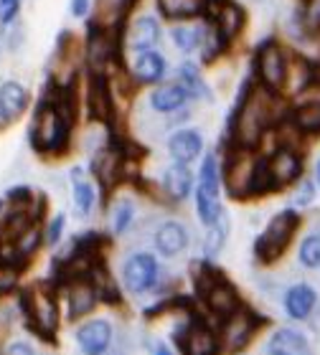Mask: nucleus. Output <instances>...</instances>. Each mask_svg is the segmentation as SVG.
I'll list each match as a JSON object with an SVG mask.
<instances>
[{
	"mask_svg": "<svg viewBox=\"0 0 320 355\" xmlns=\"http://www.w3.org/2000/svg\"><path fill=\"white\" fill-rule=\"evenodd\" d=\"M272 96H275V92L260 87L249 92L246 99H242V110H239L237 119V140L244 150L260 145L269 122L275 119V114H272Z\"/></svg>",
	"mask_w": 320,
	"mask_h": 355,
	"instance_id": "1",
	"label": "nucleus"
},
{
	"mask_svg": "<svg viewBox=\"0 0 320 355\" xmlns=\"http://www.w3.org/2000/svg\"><path fill=\"white\" fill-rule=\"evenodd\" d=\"M69 114L64 112V102H53V99H44L38 104L36 117H33V127H31V140L33 148L41 153H53V150L64 148L69 135Z\"/></svg>",
	"mask_w": 320,
	"mask_h": 355,
	"instance_id": "2",
	"label": "nucleus"
},
{
	"mask_svg": "<svg viewBox=\"0 0 320 355\" xmlns=\"http://www.w3.org/2000/svg\"><path fill=\"white\" fill-rule=\"evenodd\" d=\"M219 193H221V168H219L216 155H206L201 163V173H199V188H196V211L206 226H211L224 214Z\"/></svg>",
	"mask_w": 320,
	"mask_h": 355,
	"instance_id": "3",
	"label": "nucleus"
},
{
	"mask_svg": "<svg viewBox=\"0 0 320 355\" xmlns=\"http://www.w3.org/2000/svg\"><path fill=\"white\" fill-rule=\"evenodd\" d=\"M300 216L295 211H283L277 214L272 221L267 223V229L257 239V257L262 261H275L277 257H283L287 244H290L292 234L298 229Z\"/></svg>",
	"mask_w": 320,
	"mask_h": 355,
	"instance_id": "4",
	"label": "nucleus"
},
{
	"mask_svg": "<svg viewBox=\"0 0 320 355\" xmlns=\"http://www.w3.org/2000/svg\"><path fill=\"white\" fill-rule=\"evenodd\" d=\"M257 74H260L262 87L275 92V94H280L285 84H287V79H290V67H287L285 51L275 38H267L260 46V51H257Z\"/></svg>",
	"mask_w": 320,
	"mask_h": 355,
	"instance_id": "5",
	"label": "nucleus"
},
{
	"mask_svg": "<svg viewBox=\"0 0 320 355\" xmlns=\"http://www.w3.org/2000/svg\"><path fill=\"white\" fill-rule=\"evenodd\" d=\"M21 304L38 333L51 335L59 327V304H56V297H53L51 289L46 287L26 289L21 297Z\"/></svg>",
	"mask_w": 320,
	"mask_h": 355,
	"instance_id": "6",
	"label": "nucleus"
},
{
	"mask_svg": "<svg viewBox=\"0 0 320 355\" xmlns=\"http://www.w3.org/2000/svg\"><path fill=\"white\" fill-rule=\"evenodd\" d=\"M158 261L153 254H133L130 259L125 261L122 266V282H125V287L133 292V295H142V292H148L153 284L158 282Z\"/></svg>",
	"mask_w": 320,
	"mask_h": 355,
	"instance_id": "7",
	"label": "nucleus"
},
{
	"mask_svg": "<svg viewBox=\"0 0 320 355\" xmlns=\"http://www.w3.org/2000/svg\"><path fill=\"white\" fill-rule=\"evenodd\" d=\"M267 173L272 180V188L287 185L292 180H298L303 173V160H300L298 150L283 145L280 150H275V155L267 157Z\"/></svg>",
	"mask_w": 320,
	"mask_h": 355,
	"instance_id": "8",
	"label": "nucleus"
},
{
	"mask_svg": "<svg viewBox=\"0 0 320 355\" xmlns=\"http://www.w3.org/2000/svg\"><path fill=\"white\" fill-rule=\"evenodd\" d=\"M254 168H257V160H249L244 153H239V155L226 160L221 180L226 183L231 196H246V193H252Z\"/></svg>",
	"mask_w": 320,
	"mask_h": 355,
	"instance_id": "9",
	"label": "nucleus"
},
{
	"mask_svg": "<svg viewBox=\"0 0 320 355\" xmlns=\"http://www.w3.org/2000/svg\"><path fill=\"white\" fill-rule=\"evenodd\" d=\"M168 71V61L163 53H158L155 49L148 51H135L133 56V76L135 82L140 84H160Z\"/></svg>",
	"mask_w": 320,
	"mask_h": 355,
	"instance_id": "10",
	"label": "nucleus"
},
{
	"mask_svg": "<svg viewBox=\"0 0 320 355\" xmlns=\"http://www.w3.org/2000/svg\"><path fill=\"white\" fill-rule=\"evenodd\" d=\"M31 102L28 89L21 82H3L0 84V125H10L21 117Z\"/></svg>",
	"mask_w": 320,
	"mask_h": 355,
	"instance_id": "11",
	"label": "nucleus"
},
{
	"mask_svg": "<svg viewBox=\"0 0 320 355\" xmlns=\"http://www.w3.org/2000/svg\"><path fill=\"white\" fill-rule=\"evenodd\" d=\"M112 340V325L107 320H90L76 330V343L84 355H105Z\"/></svg>",
	"mask_w": 320,
	"mask_h": 355,
	"instance_id": "12",
	"label": "nucleus"
},
{
	"mask_svg": "<svg viewBox=\"0 0 320 355\" xmlns=\"http://www.w3.org/2000/svg\"><path fill=\"white\" fill-rule=\"evenodd\" d=\"M160 41V23L155 15H137L130 26H127V46L133 51H148L155 49V44Z\"/></svg>",
	"mask_w": 320,
	"mask_h": 355,
	"instance_id": "13",
	"label": "nucleus"
},
{
	"mask_svg": "<svg viewBox=\"0 0 320 355\" xmlns=\"http://www.w3.org/2000/svg\"><path fill=\"white\" fill-rule=\"evenodd\" d=\"M203 297H206L209 310H214L221 320H226L231 312L239 310L237 292H234L224 279H219V277H214V279H209L206 284H203Z\"/></svg>",
	"mask_w": 320,
	"mask_h": 355,
	"instance_id": "14",
	"label": "nucleus"
},
{
	"mask_svg": "<svg viewBox=\"0 0 320 355\" xmlns=\"http://www.w3.org/2000/svg\"><path fill=\"white\" fill-rule=\"evenodd\" d=\"M191 99V94L186 92V87L180 82L176 84H158L150 94V107L158 112V114H173L186 107V102Z\"/></svg>",
	"mask_w": 320,
	"mask_h": 355,
	"instance_id": "15",
	"label": "nucleus"
},
{
	"mask_svg": "<svg viewBox=\"0 0 320 355\" xmlns=\"http://www.w3.org/2000/svg\"><path fill=\"white\" fill-rule=\"evenodd\" d=\"M203 150V137L201 132H196V130H178V132L171 135V140H168V153L176 163L180 165H188L194 163L196 157L201 155Z\"/></svg>",
	"mask_w": 320,
	"mask_h": 355,
	"instance_id": "16",
	"label": "nucleus"
},
{
	"mask_svg": "<svg viewBox=\"0 0 320 355\" xmlns=\"http://www.w3.org/2000/svg\"><path fill=\"white\" fill-rule=\"evenodd\" d=\"M188 246V231L183 223L178 221H165L160 229L155 231V249L163 257H178Z\"/></svg>",
	"mask_w": 320,
	"mask_h": 355,
	"instance_id": "17",
	"label": "nucleus"
},
{
	"mask_svg": "<svg viewBox=\"0 0 320 355\" xmlns=\"http://www.w3.org/2000/svg\"><path fill=\"white\" fill-rule=\"evenodd\" d=\"M254 333V320L246 315L242 307L237 312H231L229 318L224 320V343L229 350H242L249 340V335Z\"/></svg>",
	"mask_w": 320,
	"mask_h": 355,
	"instance_id": "18",
	"label": "nucleus"
},
{
	"mask_svg": "<svg viewBox=\"0 0 320 355\" xmlns=\"http://www.w3.org/2000/svg\"><path fill=\"white\" fill-rule=\"evenodd\" d=\"M180 345H183V353L186 355H219V338L203 322L201 325L194 322V325L188 327Z\"/></svg>",
	"mask_w": 320,
	"mask_h": 355,
	"instance_id": "19",
	"label": "nucleus"
},
{
	"mask_svg": "<svg viewBox=\"0 0 320 355\" xmlns=\"http://www.w3.org/2000/svg\"><path fill=\"white\" fill-rule=\"evenodd\" d=\"M99 300L97 287L92 284L90 279L84 277H76L69 287V310H71V318H84L94 310V304Z\"/></svg>",
	"mask_w": 320,
	"mask_h": 355,
	"instance_id": "20",
	"label": "nucleus"
},
{
	"mask_svg": "<svg viewBox=\"0 0 320 355\" xmlns=\"http://www.w3.org/2000/svg\"><path fill=\"white\" fill-rule=\"evenodd\" d=\"M315 302H318V295H315V289L310 284H295L285 295V312L292 320H308Z\"/></svg>",
	"mask_w": 320,
	"mask_h": 355,
	"instance_id": "21",
	"label": "nucleus"
},
{
	"mask_svg": "<svg viewBox=\"0 0 320 355\" xmlns=\"http://www.w3.org/2000/svg\"><path fill=\"white\" fill-rule=\"evenodd\" d=\"M267 350H269V355H308L310 353L305 335L298 333V330H292V327L277 330V333L269 338Z\"/></svg>",
	"mask_w": 320,
	"mask_h": 355,
	"instance_id": "22",
	"label": "nucleus"
},
{
	"mask_svg": "<svg viewBox=\"0 0 320 355\" xmlns=\"http://www.w3.org/2000/svg\"><path fill=\"white\" fill-rule=\"evenodd\" d=\"M163 188L173 200H183L188 198V193L194 188V175H191V171H188L186 165L173 163L163 173Z\"/></svg>",
	"mask_w": 320,
	"mask_h": 355,
	"instance_id": "23",
	"label": "nucleus"
},
{
	"mask_svg": "<svg viewBox=\"0 0 320 355\" xmlns=\"http://www.w3.org/2000/svg\"><path fill=\"white\" fill-rule=\"evenodd\" d=\"M292 127L303 135L320 132V96L318 99H308V102L295 107V112H292Z\"/></svg>",
	"mask_w": 320,
	"mask_h": 355,
	"instance_id": "24",
	"label": "nucleus"
},
{
	"mask_svg": "<svg viewBox=\"0 0 320 355\" xmlns=\"http://www.w3.org/2000/svg\"><path fill=\"white\" fill-rule=\"evenodd\" d=\"M158 10L168 21H191L203 13V0H155Z\"/></svg>",
	"mask_w": 320,
	"mask_h": 355,
	"instance_id": "25",
	"label": "nucleus"
},
{
	"mask_svg": "<svg viewBox=\"0 0 320 355\" xmlns=\"http://www.w3.org/2000/svg\"><path fill=\"white\" fill-rule=\"evenodd\" d=\"M178 82L186 87V92L191 96L211 102V89L206 87V82H203V76H201V69L196 67L194 61H183L178 67Z\"/></svg>",
	"mask_w": 320,
	"mask_h": 355,
	"instance_id": "26",
	"label": "nucleus"
},
{
	"mask_svg": "<svg viewBox=\"0 0 320 355\" xmlns=\"http://www.w3.org/2000/svg\"><path fill=\"white\" fill-rule=\"evenodd\" d=\"M244 26V10L237 6V3H224L221 13H219V38L221 41H231L237 38V33Z\"/></svg>",
	"mask_w": 320,
	"mask_h": 355,
	"instance_id": "27",
	"label": "nucleus"
},
{
	"mask_svg": "<svg viewBox=\"0 0 320 355\" xmlns=\"http://www.w3.org/2000/svg\"><path fill=\"white\" fill-rule=\"evenodd\" d=\"M71 178H74V208L82 218H87V216L92 214V208H94V200H97L94 185H92L90 180H84L79 168H74Z\"/></svg>",
	"mask_w": 320,
	"mask_h": 355,
	"instance_id": "28",
	"label": "nucleus"
},
{
	"mask_svg": "<svg viewBox=\"0 0 320 355\" xmlns=\"http://www.w3.org/2000/svg\"><path fill=\"white\" fill-rule=\"evenodd\" d=\"M87 59H90V67L94 71H99L107 64V59H110V41L105 38L102 28H92L90 44H87Z\"/></svg>",
	"mask_w": 320,
	"mask_h": 355,
	"instance_id": "29",
	"label": "nucleus"
},
{
	"mask_svg": "<svg viewBox=\"0 0 320 355\" xmlns=\"http://www.w3.org/2000/svg\"><path fill=\"white\" fill-rule=\"evenodd\" d=\"M171 36H173V44H176V49H178L180 53H191V51H196V49H201L203 31L191 28V26H176Z\"/></svg>",
	"mask_w": 320,
	"mask_h": 355,
	"instance_id": "30",
	"label": "nucleus"
},
{
	"mask_svg": "<svg viewBox=\"0 0 320 355\" xmlns=\"http://www.w3.org/2000/svg\"><path fill=\"white\" fill-rule=\"evenodd\" d=\"M209 239H206V254L209 257H216V254L221 252L224 241H226V234H229V221H226V216H219L214 223L209 226Z\"/></svg>",
	"mask_w": 320,
	"mask_h": 355,
	"instance_id": "31",
	"label": "nucleus"
},
{
	"mask_svg": "<svg viewBox=\"0 0 320 355\" xmlns=\"http://www.w3.org/2000/svg\"><path fill=\"white\" fill-rule=\"evenodd\" d=\"M300 264L308 269H320V234H310L300 244Z\"/></svg>",
	"mask_w": 320,
	"mask_h": 355,
	"instance_id": "32",
	"label": "nucleus"
},
{
	"mask_svg": "<svg viewBox=\"0 0 320 355\" xmlns=\"http://www.w3.org/2000/svg\"><path fill=\"white\" fill-rule=\"evenodd\" d=\"M130 3L133 0H97V18L102 23L119 21V15L125 13Z\"/></svg>",
	"mask_w": 320,
	"mask_h": 355,
	"instance_id": "33",
	"label": "nucleus"
},
{
	"mask_svg": "<svg viewBox=\"0 0 320 355\" xmlns=\"http://www.w3.org/2000/svg\"><path fill=\"white\" fill-rule=\"evenodd\" d=\"M92 107H94V114H97L99 119H110V92H107L105 82H94L92 84Z\"/></svg>",
	"mask_w": 320,
	"mask_h": 355,
	"instance_id": "34",
	"label": "nucleus"
},
{
	"mask_svg": "<svg viewBox=\"0 0 320 355\" xmlns=\"http://www.w3.org/2000/svg\"><path fill=\"white\" fill-rule=\"evenodd\" d=\"M135 218V206L133 200H119L117 206H115V214H112V229L117 231V234H122V231L130 229V223H133Z\"/></svg>",
	"mask_w": 320,
	"mask_h": 355,
	"instance_id": "35",
	"label": "nucleus"
},
{
	"mask_svg": "<svg viewBox=\"0 0 320 355\" xmlns=\"http://www.w3.org/2000/svg\"><path fill=\"white\" fill-rule=\"evenodd\" d=\"M303 26L310 31L320 28V0H308L303 10Z\"/></svg>",
	"mask_w": 320,
	"mask_h": 355,
	"instance_id": "36",
	"label": "nucleus"
},
{
	"mask_svg": "<svg viewBox=\"0 0 320 355\" xmlns=\"http://www.w3.org/2000/svg\"><path fill=\"white\" fill-rule=\"evenodd\" d=\"M21 3L23 0H0V23H3V26H10V23L18 18Z\"/></svg>",
	"mask_w": 320,
	"mask_h": 355,
	"instance_id": "37",
	"label": "nucleus"
},
{
	"mask_svg": "<svg viewBox=\"0 0 320 355\" xmlns=\"http://www.w3.org/2000/svg\"><path fill=\"white\" fill-rule=\"evenodd\" d=\"M315 198V185L310 183V180H303V185H300L298 191H295V196H292V203L298 208H305L310 206Z\"/></svg>",
	"mask_w": 320,
	"mask_h": 355,
	"instance_id": "38",
	"label": "nucleus"
},
{
	"mask_svg": "<svg viewBox=\"0 0 320 355\" xmlns=\"http://www.w3.org/2000/svg\"><path fill=\"white\" fill-rule=\"evenodd\" d=\"M64 223H67V218H64V216H56V218H53L51 221V226H49V234H46V241H49V244H59V239H61V234H64Z\"/></svg>",
	"mask_w": 320,
	"mask_h": 355,
	"instance_id": "39",
	"label": "nucleus"
},
{
	"mask_svg": "<svg viewBox=\"0 0 320 355\" xmlns=\"http://www.w3.org/2000/svg\"><path fill=\"white\" fill-rule=\"evenodd\" d=\"M13 284H15V272L10 266H0V292L13 289Z\"/></svg>",
	"mask_w": 320,
	"mask_h": 355,
	"instance_id": "40",
	"label": "nucleus"
},
{
	"mask_svg": "<svg viewBox=\"0 0 320 355\" xmlns=\"http://www.w3.org/2000/svg\"><path fill=\"white\" fill-rule=\"evenodd\" d=\"M6 355H38L28 343H10L6 348Z\"/></svg>",
	"mask_w": 320,
	"mask_h": 355,
	"instance_id": "41",
	"label": "nucleus"
},
{
	"mask_svg": "<svg viewBox=\"0 0 320 355\" xmlns=\"http://www.w3.org/2000/svg\"><path fill=\"white\" fill-rule=\"evenodd\" d=\"M71 15L74 18H84V15L90 13V0H71Z\"/></svg>",
	"mask_w": 320,
	"mask_h": 355,
	"instance_id": "42",
	"label": "nucleus"
},
{
	"mask_svg": "<svg viewBox=\"0 0 320 355\" xmlns=\"http://www.w3.org/2000/svg\"><path fill=\"white\" fill-rule=\"evenodd\" d=\"M315 183H318V188H320V160H318V165H315Z\"/></svg>",
	"mask_w": 320,
	"mask_h": 355,
	"instance_id": "43",
	"label": "nucleus"
},
{
	"mask_svg": "<svg viewBox=\"0 0 320 355\" xmlns=\"http://www.w3.org/2000/svg\"><path fill=\"white\" fill-rule=\"evenodd\" d=\"M155 355H171V353H168V348H163V345H160V348L155 350Z\"/></svg>",
	"mask_w": 320,
	"mask_h": 355,
	"instance_id": "44",
	"label": "nucleus"
}]
</instances>
